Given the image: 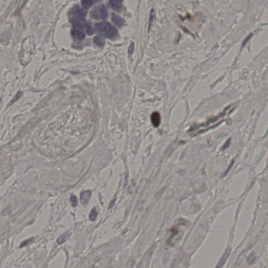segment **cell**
<instances>
[{
	"label": "cell",
	"mask_w": 268,
	"mask_h": 268,
	"mask_svg": "<svg viewBox=\"0 0 268 268\" xmlns=\"http://www.w3.org/2000/svg\"><path fill=\"white\" fill-rule=\"evenodd\" d=\"M70 202L73 207H76L77 204V199L76 196L71 195L70 197Z\"/></svg>",
	"instance_id": "9a60e30c"
},
{
	"label": "cell",
	"mask_w": 268,
	"mask_h": 268,
	"mask_svg": "<svg viewBox=\"0 0 268 268\" xmlns=\"http://www.w3.org/2000/svg\"><path fill=\"white\" fill-rule=\"evenodd\" d=\"M91 192L89 190L83 191L80 195V201L83 206H86L89 202L91 198Z\"/></svg>",
	"instance_id": "5b68a950"
},
{
	"label": "cell",
	"mask_w": 268,
	"mask_h": 268,
	"mask_svg": "<svg viewBox=\"0 0 268 268\" xmlns=\"http://www.w3.org/2000/svg\"><path fill=\"white\" fill-rule=\"evenodd\" d=\"M72 35L73 36L74 39L78 40H83L85 37V34L81 29L74 28L72 31Z\"/></svg>",
	"instance_id": "52a82bcc"
},
{
	"label": "cell",
	"mask_w": 268,
	"mask_h": 268,
	"mask_svg": "<svg viewBox=\"0 0 268 268\" xmlns=\"http://www.w3.org/2000/svg\"><path fill=\"white\" fill-rule=\"evenodd\" d=\"M94 41L96 45L99 46H103L104 45V40L100 37H95L94 38Z\"/></svg>",
	"instance_id": "4fadbf2b"
},
{
	"label": "cell",
	"mask_w": 268,
	"mask_h": 268,
	"mask_svg": "<svg viewBox=\"0 0 268 268\" xmlns=\"http://www.w3.org/2000/svg\"><path fill=\"white\" fill-rule=\"evenodd\" d=\"M134 44H132V45L129 46V48H128V53H129V54H130V55L132 54V52H133V51H134Z\"/></svg>",
	"instance_id": "e0dca14e"
},
{
	"label": "cell",
	"mask_w": 268,
	"mask_h": 268,
	"mask_svg": "<svg viewBox=\"0 0 268 268\" xmlns=\"http://www.w3.org/2000/svg\"><path fill=\"white\" fill-rule=\"evenodd\" d=\"M91 17L95 19H105L107 17V11L103 4L96 6L90 12Z\"/></svg>",
	"instance_id": "7a4b0ae2"
},
{
	"label": "cell",
	"mask_w": 268,
	"mask_h": 268,
	"mask_svg": "<svg viewBox=\"0 0 268 268\" xmlns=\"http://www.w3.org/2000/svg\"><path fill=\"white\" fill-rule=\"evenodd\" d=\"M94 1L90 0V1H82L81 2V3L82 4L83 6L86 8V9H89V7H91L92 5H93V3H94Z\"/></svg>",
	"instance_id": "7c38bea8"
},
{
	"label": "cell",
	"mask_w": 268,
	"mask_h": 268,
	"mask_svg": "<svg viewBox=\"0 0 268 268\" xmlns=\"http://www.w3.org/2000/svg\"><path fill=\"white\" fill-rule=\"evenodd\" d=\"M181 235H182V232H181L180 230L177 227L173 228L171 230L170 236L168 241V244L172 245L174 244H175L178 240L180 239Z\"/></svg>",
	"instance_id": "3957f363"
},
{
	"label": "cell",
	"mask_w": 268,
	"mask_h": 268,
	"mask_svg": "<svg viewBox=\"0 0 268 268\" xmlns=\"http://www.w3.org/2000/svg\"><path fill=\"white\" fill-rule=\"evenodd\" d=\"M151 119L153 125L155 127H158L161 122L160 114L158 112H154L151 115Z\"/></svg>",
	"instance_id": "8992f818"
},
{
	"label": "cell",
	"mask_w": 268,
	"mask_h": 268,
	"mask_svg": "<svg viewBox=\"0 0 268 268\" xmlns=\"http://www.w3.org/2000/svg\"><path fill=\"white\" fill-rule=\"evenodd\" d=\"M84 29L86 30V33H87L89 35H92L93 34V29H92V28L91 27L90 25L89 24H88V23L86 22V24H85L84 27Z\"/></svg>",
	"instance_id": "5bb4252c"
},
{
	"label": "cell",
	"mask_w": 268,
	"mask_h": 268,
	"mask_svg": "<svg viewBox=\"0 0 268 268\" xmlns=\"http://www.w3.org/2000/svg\"><path fill=\"white\" fill-rule=\"evenodd\" d=\"M95 28L96 31L101 35L102 36L111 40L115 39L118 35L116 29L112 26L110 23L107 22L96 23L95 25Z\"/></svg>",
	"instance_id": "6da1fadb"
},
{
	"label": "cell",
	"mask_w": 268,
	"mask_h": 268,
	"mask_svg": "<svg viewBox=\"0 0 268 268\" xmlns=\"http://www.w3.org/2000/svg\"><path fill=\"white\" fill-rule=\"evenodd\" d=\"M112 20L114 24L119 27L122 26L124 23V19L117 14L114 13L112 14Z\"/></svg>",
	"instance_id": "ba28073f"
},
{
	"label": "cell",
	"mask_w": 268,
	"mask_h": 268,
	"mask_svg": "<svg viewBox=\"0 0 268 268\" xmlns=\"http://www.w3.org/2000/svg\"><path fill=\"white\" fill-rule=\"evenodd\" d=\"M97 216H98V212L96 211L95 208H93V209L92 210V211H91V213L90 214V220L91 221L93 222V221H94V220H96Z\"/></svg>",
	"instance_id": "8fae6325"
},
{
	"label": "cell",
	"mask_w": 268,
	"mask_h": 268,
	"mask_svg": "<svg viewBox=\"0 0 268 268\" xmlns=\"http://www.w3.org/2000/svg\"><path fill=\"white\" fill-rule=\"evenodd\" d=\"M122 1H111L110 2V5L114 10L119 11L122 8Z\"/></svg>",
	"instance_id": "9c48e42d"
},
{
	"label": "cell",
	"mask_w": 268,
	"mask_h": 268,
	"mask_svg": "<svg viewBox=\"0 0 268 268\" xmlns=\"http://www.w3.org/2000/svg\"><path fill=\"white\" fill-rule=\"evenodd\" d=\"M71 13L74 17L79 19H84L86 14V12L83 9H81L79 6H75L71 10Z\"/></svg>",
	"instance_id": "277c9868"
},
{
	"label": "cell",
	"mask_w": 268,
	"mask_h": 268,
	"mask_svg": "<svg viewBox=\"0 0 268 268\" xmlns=\"http://www.w3.org/2000/svg\"><path fill=\"white\" fill-rule=\"evenodd\" d=\"M69 233L65 232V234H63V235H62L61 236L59 237L58 239H57V242L59 244H63L67 238L69 237Z\"/></svg>",
	"instance_id": "30bf717a"
},
{
	"label": "cell",
	"mask_w": 268,
	"mask_h": 268,
	"mask_svg": "<svg viewBox=\"0 0 268 268\" xmlns=\"http://www.w3.org/2000/svg\"><path fill=\"white\" fill-rule=\"evenodd\" d=\"M22 95V93L21 92H19L18 93L16 94L15 96H14V98L12 100L11 103H13L15 102L16 101L18 100H19V98H21V96Z\"/></svg>",
	"instance_id": "2e32d148"
},
{
	"label": "cell",
	"mask_w": 268,
	"mask_h": 268,
	"mask_svg": "<svg viewBox=\"0 0 268 268\" xmlns=\"http://www.w3.org/2000/svg\"><path fill=\"white\" fill-rule=\"evenodd\" d=\"M0 104H1V98H0Z\"/></svg>",
	"instance_id": "ac0fdd59"
}]
</instances>
